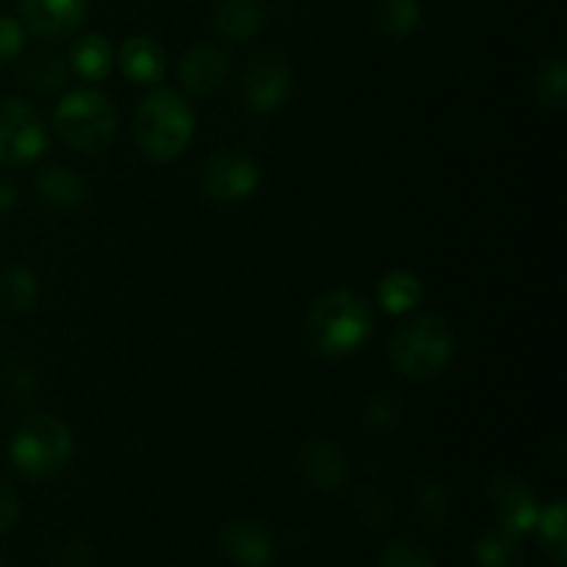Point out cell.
Returning a JSON list of instances; mask_svg holds the SVG:
<instances>
[{"label": "cell", "mask_w": 567, "mask_h": 567, "mask_svg": "<svg viewBox=\"0 0 567 567\" xmlns=\"http://www.w3.org/2000/svg\"><path fill=\"white\" fill-rule=\"evenodd\" d=\"M374 336V310L360 293L336 288L316 299L305 319V338L319 358L343 360Z\"/></svg>", "instance_id": "1"}, {"label": "cell", "mask_w": 567, "mask_h": 567, "mask_svg": "<svg viewBox=\"0 0 567 567\" xmlns=\"http://www.w3.org/2000/svg\"><path fill=\"white\" fill-rule=\"evenodd\" d=\"M194 127H197V120H194L192 105L172 89H153L138 103L136 116H133V138L138 150L158 164L175 161L186 153L194 138Z\"/></svg>", "instance_id": "2"}, {"label": "cell", "mask_w": 567, "mask_h": 567, "mask_svg": "<svg viewBox=\"0 0 567 567\" xmlns=\"http://www.w3.org/2000/svg\"><path fill=\"white\" fill-rule=\"evenodd\" d=\"M454 354V330L443 316L424 313L404 321L391 338V363L408 380H432Z\"/></svg>", "instance_id": "3"}, {"label": "cell", "mask_w": 567, "mask_h": 567, "mask_svg": "<svg viewBox=\"0 0 567 567\" xmlns=\"http://www.w3.org/2000/svg\"><path fill=\"white\" fill-rule=\"evenodd\" d=\"M11 465L31 482H44L64 471L72 457V435L61 419L50 413H33L11 437Z\"/></svg>", "instance_id": "4"}, {"label": "cell", "mask_w": 567, "mask_h": 567, "mask_svg": "<svg viewBox=\"0 0 567 567\" xmlns=\"http://www.w3.org/2000/svg\"><path fill=\"white\" fill-rule=\"evenodd\" d=\"M53 125L72 150L100 153L116 136V109L97 89H78L61 100Z\"/></svg>", "instance_id": "5"}, {"label": "cell", "mask_w": 567, "mask_h": 567, "mask_svg": "<svg viewBox=\"0 0 567 567\" xmlns=\"http://www.w3.org/2000/svg\"><path fill=\"white\" fill-rule=\"evenodd\" d=\"M50 144L42 114L22 97H0V164L28 166Z\"/></svg>", "instance_id": "6"}, {"label": "cell", "mask_w": 567, "mask_h": 567, "mask_svg": "<svg viewBox=\"0 0 567 567\" xmlns=\"http://www.w3.org/2000/svg\"><path fill=\"white\" fill-rule=\"evenodd\" d=\"M291 94V66L282 55L264 53L249 61L244 72V100L258 114H271Z\"/></svg>", "instance_id": "7"}, {"label": "cell", "mask_w": 567, "mask_h": 567, "mask_svg": "<svg viewBox=\"0 0 567 567\" xmlns=\"http://www.w3.org/2000/svg\"><path fill=\"white\" fill-rule=\"evenodd\" d=\"M258 164L241 153H219L203 166V192L219 203L247 199L258 188Z\"/></svg>", "instance_id": "8"}, {"label": "cell", "mask_w": 567, "mask_h": 567, "mask_svg": "<svg viewBox=\"0 0 567 567\" xmlns=\"http://www.w3.org/2000/svg\"><path fill=\"white\" fill-rule=\"evenodd\" d=\"M89 0H20L22 28L33 37L61 39L83 25Z\"/></svg>", "instance_id": "9"}, {"label": "cell", "mask_w": 567, "mask_h": 567, "mask_svg": "<svg viewBox=\"0 0 567 567\" xmlns=\"http://www.w3.org/2000/svg\"><path fill=\"white\" fill-rule=\"evenodd\" d=\"M491 502L496 507L498 526L515 532V535L532 532L537 526V518H540L535 493L526 487L524 480L513 474H502L491 482Z\"/></svg>", "instance_id": "10"}, {"label": "cell", "mask_w": 567, "mask_h": 567, "mask_svg": "<svg viewBox=\"0 0 567 567\" xmlns=\"http://www.w3.org/2000/svg\"><path fill=\"white\" fill-rule=\"evenodd\" d=\"M230 61L214 44H194L177 64V78L192 94H214L225 86Z\"/></svg>", "instance_id": "11"}, {"label": "cell", "mask_w": 567, "mask_h": 567, "mask_svg": "<svg viewBox=\"0 0 567 567\" xmlns=\"http://www.w3.org/2000/svg\"><path fill=\"white\" fill-rule=\"evenodd\" d=\"M221 548L227 559L238 567H269L275 557V543L269 532L255 520H233L221 532Z\"/></svg>", "instance_id": "12"}, {"label": "cell", "mask_w": 567, "mask_h": 567, "mask_svg": "<svg viewBox=\"0 0 567 567\" xmlns=\"http://www.w3.org/2000/svg\"><path fill=\"white\" fill-rule=\"evenodd\" d=\"M302 474L319 491H338L347 482L349 465L336 443L316 437L302 449Z\"/></svg>", "instance_id": "13"}, {"label": "cell", "mask_w": 567, "mask_h": 567, "mask_svg": "<svg viewBox=\"0 0 567 567\" xmlns=\"http://www.w3.org/2000/svg\"><path fill=\"white\" fill-rule=\"evenodd\" d=\"M120 70L133 83H161L166 75V53L153 37H131L120 48Z\"/></svg>", "instance_id": "14"}, {"label": "cell", "mask_w": 567, "mask_h": 567, "mask_svg": "<svg viewBox=\"0 0 567 567\" xmlns=\"http://www.w3.org/2000/svg\"><path fill=\"white\" fill-rule=\"evenodd\" d=\"M266 11L260 0H219L214 11V28L230 42H249L264 31Z\"/></svg>", "instance_id": "15"}, {"label": "cell", "mask_w": 567, "mask_h": 567, "mask_svg": "<svg viewBox=\"0 0 567 567\" xmlns=\"http://www.w3.org/2000/svg\"><path fill=\"white\" fill-rule=\"evenodd\" d=\"M114 66V48L103 33H83L70 48V70L86 81H103Z\"/></svg>", "instance_id": "16"}, {"label": "cell", "mask_w": 567, "mask_h": 567, "mask_svg": "<svg viewBox=\"0 0 567 567\" xmlns=\"http://www.w3.org/2000/svg\"><path fill=\"white\" fill-rule=\"evenodd\" d=\"M66 78H70V64H66L59 53H50V50L28 55L20 64V81L25 83L28 89H33V92H59L66 83Z\"/></svg>", "instance_id": "17"}, {"label": "cell", "mask_w": 567, "mask_h": 567, "mask_svg": "<svg viewBox=\"0 0 567 567\" xmlns=\"http://www.w3.org/2000/svg\"><path fill=\"white\" fill-rule=\"evenodd\" d=\"M37 194L53 208H75L86 199V181L66 166H53L37 177Z\"/></svg>", "instance_id": "18"}, {"label": "cell", "mask_w": 567, "mask_h": 567, "mask_svg": "<svg viewBox=\"0 0 567 567\" xmlns=\"http://www.w3.org/2000/svg\"><path fill=\"white\" fill-rule=\"evenodd\" d=\"M382 310L391 316H404L410 310H415L424 299V286H421L419 277L413 271H391V275L382 277L380 291H377Z\"/></svg>", "instance_id": "19"}, {"label": "cell", "mask_w": 567, "mask_h": 567, "mask_svg": "<svg viewBox=\"0 0 567 567\" xmlns=\"http://www.w3.org/2000/svg\"><path fill=\"white\" fill-rule=\"evenodd\" d=\"M474 557L480 567H520L524 565V546H520V535L515 532L498 529L487 532L476 540Z\"/></svg>", "instance_id": "20"}, {"label": "cell", "mask_w": 567, "mask_h": 567, "mask_svg": "<svg viewBox=\"0 0 567 567\" xmlns=\"http://www.w3.org/2000/svg\"><path fill=\"white\" fill-rule=\"evenodd\" d=\"M39 299V286L37 277L31 275L22 266H14V269H6L0 275V305L6 310H14V313H28V310L37 305Z\"/></svg>", "instance_id": "21"}, {"label": "cell", "mask_w": 567, "mask_h": 567, "mask_svg": "<svg viewBox=\"0 0 567 567\" xmlns=\"http://www.w3.org/2000/svg\"><path fill=\"white\" fill-rule=\"evenodd\" d=\"M377 22L382 33L391 39L410 37L421 22V3L419 0H377Z\"/></svg>", "instance_id": "22"}, {"label": "cell", "mask_w": 567, "mask_h": 567, "mask_svg": "<svg viewBox=\"0 0 567 567\" xmlns=\"http://www.w3.org/2000/svg\"><path fill=\"white\" fill-rule=\"evenodd\" d=\"M537 532H540L543 551L554 559L557 565H565L567 559V529H565V502L557 498L551 507L540 509L537 518Z\"/></svg>", "instance_id": "23"}, {"label": "cell", "mask_w": 567, "mask_h": 567, "mask_svg": "<svg viewBox=\"0 0 567 567\" xmlns=\"http://www.w3.org/2000/svg\"><path fill=\"white\" fill-rule=\"evenodd\" d=\"M535 86H537V97H540L543 105L548 109L559 111L565 109V100H567V66L563 55H551L540 64L535 78Z\"/></svg>", "instance_id": "24"}, {"label": "cell", "mask_w": 567, "mask_h": 567, "mask_svg": "<svg viewBox=\"0 0 567 567\" xmlns=\"http://www.w3.org/2000/svg\"><path fill=\"white\" fill-rule=\"evenodd\" d=\"M380 567H435V559L419 543L396 540L382 551Z\"/></svg>", "instance_id": "25"}, {"label": "cell", "mask_w": 567, "mask_h": 567, "mask_svg": "<svg viewBox=\"0 0 567 567\" xmlns=\"http://www.w3.org/2000/svg\"><path fill=\"white\" fill-rule=\"evenodd\" d=\"M399 415H402V408H399V399L393 393H380L365 408V421L374 430H391V426H396Z\"/></svg>", "instance_id": "26"}, {"label": "cell", "mask_w": 567, "mask_h": 567, "mask_svg": "<svg viewBox=\"0 0 567 567\" xmlns=\"http://www.w3.org/2000/svg\"><path fill=\"white\" fill-rule=\"evenodd\" d=\"M22 48H25V28H22V22L14 20V17L0 14V66L17 59Z\"/></svg>", "instance_id": "27"}, {"label": "cell", "mask_w": 567, "mask_h": 567, "mask_svg": "<svg viewBox=\"0 0 567 567\" xmlns=\"http://www.w3.org/2000/svg\"><path fill=\"white\" fill-rule=\"evenodd\" d=\"M17 518H20V502H17L14 491L0 482V535H6L17 524Z\"/></svg>", "instance_id": "28"}, {"label": "cell", "mask_w": 567, "mask_h": 567, "mask_svg": "<svg viewBox=\"0 0 567 567\" xmlns=\"http://www.w3.org/2000/svg\"><path fill=\"white\" fill-rule=\"evenodd\" d=\"M443 509H446V496H443L441 487L430 485V491L421 493V518H424L426 524H437Z\"/></svg>", "instance_id": "29"}, {"label": "cell", "mask_w": 567, "mask_h": 567, "mask_svg": "<svg viewBox=\"0 0 567 567\" xmlns=\"http://www.w3.org/2000/svg\"><path fill=\"white\" fill-rule=\"evenodd\" d=\"M9 380L14 382V391L20 396H28L33 391V385H37V380H33V374L28 369H9Z\"/></svg>", "instance_id": "30"}, {"label": "cell", "mask_w": 567, "mask_h": 567, "mask_svg": "<svg viewBox=\"0 0 567 567\" xmlns=\"http://www.w3.org/2000/svg\"><path fill=\"white\" fill-rule=\"evenodd\" d=\"M17 203V188L11 183H0V214H9Z\"/></svg>", "instance_id": "31"}, {"label": "cell", "mask_w": 567, "mask_h": 567, "mask_svg": "<svg viewBox=\"0 0 567 567\" xmlns=\"http://www.w3.org/2000/svg\"><path fill=\"white\" fill-rule=\"evenodd\" d=\"M0 567H6V565H3V559H0Z\"/></svg>", "instance_id": "32"}]
</instances>
